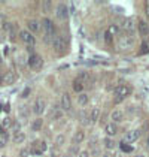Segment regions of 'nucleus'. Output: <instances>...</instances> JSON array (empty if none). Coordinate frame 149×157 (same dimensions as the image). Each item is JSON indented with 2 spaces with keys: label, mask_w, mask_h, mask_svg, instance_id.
<instances>
[{
  "label": "nucleus",
  "mask_w": 149,
  "mask_h": 157,
  "mask_svg": "<svg viewBox=\"0 0 149 157\" xmlns=\"http://www.w3.org/2000/svg\"><path fill=\"white\" fill-rule=\"evenodd\" d=\"M40 24H42V32L45 33V36L54 39V37L58 35L57 25H55V23H54L52 20H49V18H43V20L40 21Z\"/></svg>",
  "instance_id": "1"
},
{
  "label": "nucleus",
  "mask_w": 149,
  "mask_h": 157,
  "mask_svg": "<svg viewBox=\"0 0 149 157\" xmlns=\"http://www.w3.org/2000/svg\"><path fill=\"white\" fill-rule=\"evenodd\" d=\"M130 93H131V88L128 87V85H118L116 88H115V93H113V100H115V103H121L124 99L130 96Z\"/></svg>",
  "instance_id": "2"
},
{
  "label": "nucleus",
  "mask_w": 149,
  "mask_h": 157,
  "mask_svg": "<svg viewBox=\"0 0 149 157\" xmlns=\"http://www.w3.org/2000/svg\"><path fill=\"white\" fill-rule=\"evenodd\" d=\"M51 47H52V49L55 52L63 54L66 51V48H67V44H66V40H64V37L61 35H57L54 39H51Z\"/></svg>",
  "instance_id": "3"
},
{
  "label": "nucleus",
  "mask_w": 149,
  "mask_h": 157,
  "mask_svg": "<svg viewBox=\"0 0 149 157\" xmlns=\"http://www.w3.org/2000/svg\"><path fill=\"white\" fill-rule=\"evenodd\" d=\"M27 64H28V67L31 71H40L42 66H43V59L40 56H37V54H31L27 59Z\"/></svg>",
  "instance_id": "4"
},
{
  "label": "nucleus",
  "mask_w": 149,
  "mask_h": 157,
  "mask_svg": "<svg viewBox=\"0 0 149 157\" xmlns=\"http://www.w3.org/2000/svg\"><path fill=\"white\" fill-rule=\"evenodd\" d=\"M134 42H136V39H134L133 35H121V36L118 37V47L121 49L131 48L134 45Z\"/></svg>",
  "instance_id": "5"
},
{
  "label": "nucleus",
  "mask_w": 149,
  "mask_h": 157,
  "mask_svg": "<svg viewBox=\"0 0 149 157\" xmlns=\"http://www.w3.org/2000/svg\"><path fill=\"white\" fill-rule=\"evenodd\" d=\"M55 15H57V18L60 20V21H66L67 18H69V6H67V3H58L57 5V8H55Z\"/></svg>",
  "instance_id": "6"
},
{
  "label": "nucleus",
  "mask_w": 149,
  "mask_h": 157,
  "mask_svg": "<svg viewBox=\"0 0 149 157\" xmlns=\"http://www.w3.org/2000/svg\"><path fill=\"white\" fill-rule=\"evenodd\" d=\"M46 150H48V145H46L45 141H35L31 144V148H30V151L33 154H36V156H40V154L46 153Z\"/></svg>",
  "instance_id": "7"
},
{
  "label": "nucleus",
  "mask_w": 149,
  "mask_h": 157,
  "mask_svg": "<svg viewBox=\"0 0 149 157\" xmlns=\"http://www.w3.org/2000/svg\"><path fill=\"white\" fill-rule=\"evenodd\" d=\"M60 109H61L63 112H67V111H70L72 109V97L69 93H63L61 97H60Z\"/></svg>",
  "instance_id": "8"
},
{
  "label": "nucleus",
  "mask_w": 149,
  "mask_h": 157,
  "mask_svg": "<svg viewBox=\"0 0 149 157\" xmlns=\"http://www.w3.org/2000/svg\"><path fill=\"white\" fill-rule=\"evenodd\" d=\"M20 39L24 42L27 47H33L35 44H36V39H35V36L25 29V30H21L20 32Z\"/></svg>",
  "instance_id": "9"
},
{
  "label": "nucleus",
  "mask_w": 149,
  "mask_h": 157,
  "mask_svg": "<svg viewBox=\"0 0 149 157\" xmlns=\"http://www.w3.org/2000/svg\"><path fill=\"white\" fill-rule=\"evenodd\" d=\"M45 108H46V102H45V99L37 97L36 100L33 102V112H35L36 115H39V117L45 112Z\"/></svg>",
  "instance_id": "10"
},
{
  "label": "nucleus",
  "mask_w": 149,
  "mask_h": 157,
  "mask_svg": "<svg viewBox=\"0 0 149 157\" xmlns=\"http://www.w3.org/2000/svg\"><path fill=\"white\" fill-rule=\"evenodd\" d=\"M140 135H142V132H140L139 129H133V130H128V132L125 133L124 141H122V142H125V144H133V142H136L137 139L140 138Z\"/></svg>",
  "instance_id": "11"
},
{
  "label": "nucleus",
  "mask_w": 149,
  "mask_h": 157,
  "mask_svg": "<svg viewBox=\"0 0 149 157\" xmlns=\"http://www.w3.org/2000/svg\"><path fill=\"white\" fill-rule=\"evenodd\" d=\"M121 29L127 32V35H131L134 30H136V23H134V20L133 18H127L124 20L122 23H121Z\"/></svg>",
  "instance_id": "12"
},
{
  "label": "nucleus",
  "mask_w": 149,
  "mask_h": 157,
  "mask_svg": "<svg viewBox=\"0 0 149 157\" xmlns=\"http://www.w3.org/2000/svg\"><path fill=\"white\" fill-rule=\"evenodd\" d=\"M27 30L33 35V33H40L42 32V24L37 20H28L27 21Z\"/></svg>",
  "instance_id": "13"
},
{
  "label": "nucleus",
  "mask_w": 149,
  "mask_h": 157,
  "mask_svg": "<svg viewBox=\"0 0 149 157\" xmlns=\"http://www.w3.org/2000/svg\"><path fill=\"white\" fill-rule=\"evenodd\" d=\"M111 120L112 123H121V121H124V111L122 109H113L111 112Z\"/></svg>",
  "instance_id": "14"
},
{
  "label": "nucleus",
  "mask_w": 149,
  "mask_h": 157,
  "mask_svg": "<svg viewBox=\"0 0 149 157\" xmlns=\"http://www.w3.org/2000/svg\"><path fill=\"white\" fill-rule=\"evenodd\" d=\"M137 30H139V35L140 36H148L149 35V24L146 21H143V20H140L139 23H137Z\"/></svg>",
  "instance_id": "15"
},
{
  "label": "nucleus",
  "mask_w": 149,
  "mask_h": 157,
  "mask_svg": "<svg viewBox=\"0 0 149 157\" xmlns=\"http://www.w3.org/2000/svg\"><path fill=\"white\" fill-rule=\"evenodd\" d=\"M15 79H16V76H15V73L12 72V71H8V72H5V75H3V78H2V82L6 85H11L15 82Z\"/></svg>",
  "instance_id": "16"
},
{
  "label": "nucleus",
  "mask_w": 149,
  "mask_h": 157,
  "mask_svg": "<svg viewBox=\"0 0 149 157\" xmlns=\"http://www.w3.org/2000/svg\"><path fill=\"white\" fill-rule=\"evenodd\" d=\"M84 139H85V132L82 130V129H78L76 132H74L73 135V145H79V144H82L84 142Z\"/></svg>",
  "instance_id": "17"
},
{
  "label": "nucleus",
  "mask_w": 149,
  "mask_h": 157,
  "mask_svg": "<svg viewBox=\"0 0 149 157\" xmlns=\"http://www.w3.org/2000/svg\"><path fill=\"white\" fill-rule=\"evenodd\" d=\"M104 132H106V135H107L109 138H113V136L118 133V126H116L115 123H109V124H106Z\"/></svg>",
  "instance_id": "18"
},
{
  "label": "nucleus",
  "mask_w": 149,
  "mask_h": 157,
  "mask_svg": "<svg viewBox=\"0 0 149 157\" xmlns=\"http://www.w3.org/2000/svg\"><path fill=\"white\" fill-rule=\"evenodd\" d=\"M40 8H42V12L43 13H49V12H52L54 3L51 0H43V2H40Z\"/></svg>",
  "instance_id": "19"
},
{
  "label": "nucleus",
  "mask_w": 149,
  "mask_h": 157,
  "mask_svg": "<svg viewBox=\"0 0 149 157\" xmlns=\"http://www.w3.org/2000/svg\"><path fill=\"white\" fill-rule=\"evenodd\" d=\"M88 118H89V123H97L100 120V109L99 108H93L88 114Z\"/></svg>",
  "instance_id": "20"
},
{
  "label": "nucleus",
  "mask_w": 149,
  "mask_h": 157,
  "mask_svg": "<svg viewBox=\"0 0 149 157\" xmlns=\"http://www.w3.org/2000/svg\"><path fill=\"white\" fill-rule=\"evenodd\" d=\"M88 102H89V96H88L87 93H79L78 94V105L79 106H87L88 105Z\"/></svg>",
  "instance_id": "21"
},
{
  "label": "nucleus",
  "mask_w": 149,
  "mask_h": 157,
  "mask_svg": "<svg viewBox=\"0 0 149 157\" xmlns=\"http://www.w3.org/2000/svg\"><path fill=\"white\" fill-rule=\"evenodd\" d=\"M42 126H43V120L40 117H37V118H35V120L31 121V130L33 132H39L42 129Z\"/></svg>",
  "instance_id": "22"
},
{
  "label": "nucleus",
  "mask_w": 149,
  "mask_h": 157,
  "mask_svg": "<svg viewBox=\"0 0 149 157\" xmlns=\"http://www.w3.org/2000/svg\"><path fill=\"white\" fill-rule=\"evenodd\" d=\"M61 115H63V111L60 109L58 105H55L52 108V111H51V120H58V118H61Z\"/></svg>",
  "instance_id": "23"
},
{
  "label": "nucleus",
  "mask_w": 149,
  "mask_h": 157,
  "mask_svg": "<svg viewBox=\"0 0 149 157\" xmlns=\"http://www.w3.org/2000/svg\"><path fill=\"white\" fill-rule=\"evenodd\" d=\"M25 138H27V136H25L24 132H18V133L13 135V142H15L16 145H21V144H24L25 142Z\"/></svg>",
  "instance_id": "24"
},
{
  "label": "nucleus",
  "mask_w": 149,
  "mask_h": 157,
  "mask_svg": "<svg viewBox=\"0 0 149 157\" xmlns=\"http://www.w3.org/2000/svg\"><path fill=\"white\" fill-rule=\"evenodd\" d=\"M76 79H78L79 82H82V84L88 82V79H89V73H88V71H82V72H79L78 73V76H76Z\"/></svg>",
  "instance_id": "25"
},
{
  "label": "nucleus",
  "mask_w": 149,
  "mask_h": 157,
  "mask_svg": "<svg viewBox=\"0 0 149 157\" xmlns=\"http://www.w3.org/2000/svg\"><path fill=\"white\" fill-rule=\"evenodd\" d=\"M18 114H20L21 118H28V115H30V108H28L27 105H21L20 109H18Z\"/></svg>",
  "instance_id": "26"
},
{
  "label": "nucleus",
  "mask_w": 149,
  "mask_h": 157,
  "mask_svg": "<svg viewBox=\"0 0 149 157\" xmlns=\"http://www.w3.org/2000/svg\"><path fill=\"white\" fill-rule=\"evenodd\" d=\"M103 144H104V147L109 150V151H112L113 148H116V142L113 141V138H104V141H103Z\"/></svg>",
  "instance_id": "27"
},
{
  "label": "nucleus",
  "mask_w": 149,
  "mask_h": 157,
  "mask_svg": "<svg viewBox=\"0 0 149 157\" xmlns=\"http://www.w3.org/2000/svg\"><path fill=\"white\" fill-rule=\"evenodd\" d=\"M54 142H55V147H57V148L63 147V145H64V142H66V136H64V133H58V135L55 136Z\"/></svg>",
  "instance_id": "28"
},
{
  "label": "nucleus",
  "mask_w": 149,
  "mask_h": 157,
  "mask_svg": "<svg viewBox=\"0 0 149 157\" xmlns=\"http://www.w3.org/2000/svg\"><path fill=\"white\" fill-rule=\"evenodd\" d=\"M0 126L3 127V130H9L12 127V121H11L9 117H5V118H2V121H0Z\"/></svg>",
  "instance_id": "29"
},
{
  "label": "nucleus",
  "mask_w": 149,
  "mask_h": 157,
  "mask_svg": "<svg viewBox=\"0 0 149 157\" xmlns=\"http://www.w3.org/2000/svg\"><path fill=\"white\" fill-rule=\"evenodd\" d=\"M72 87H73L74 93H78V94H79V93H84V84H82V82H79L78 79H74L73 81V85H72Z\"/></svg>",
  "instance_id": "30"
},
{
  "label": "nucleus",
  "mask_w": 149,
  "mask_h": 157,
  "mask_svg": "<svg viewBox=\"0 0 149 157\" xmlns=\"http://www.w3.org/2000/svg\"><path fill=\"white\" fill-rule=\"evenodd\" d=\"M121 150H122L124 153H131V151H133V147H131V145H127L125 142H121Z\"/></svg>",
  "instance_id": "31"
},
{
  "label": "nucleus",
  "mask_w": 149,
  "mask_h": 157,
  "mask_svg": "<svg viewBox=\"0 0 149 157\" xmlns=\"http://www.w3.org/2000/svg\"><path fill=\"white\" fill-rule=\"evenodd\" d=\"M8 144V138L5 135H0V148H5Z\"/></svg>",
  "instance_id": "32"
},
{
  "label": "nucleus",
  "mask_w": 149,
  "mask_h": 157,
  "mask_svg": "<svg viewBox=\"0 0 149 157\" xmlns=\"http://www.w3.org/2000/svg\"><path fill=\"white\" fill-rule=\"evenodd\" d=\"M118 32H119V29H118L116 25H111V27H109V33L113 35V36H116V35H118Z\"/></svg>",
  "instance_id": "33"
},
{
  "label": "nucleus",
  "mask_w": 149,
  "mask_h": 157,
  "mask_svg": "<svg viewBox=\"0 0 149 157\" xmlns=\"http://www.w3.org/2000/svg\"><path fill=\"white\" fill-rule=\"evenodd\" d=\"M76 157H89V151L88 150H82V151H79Z\"/></svg>",
  "instance_id": "34"
},
{
  "label": "nucleus",
  "mask_w": 149,
  "mask_h": 157,
  "mask_svg": "<svg viewBox=\"0 0 149 157\" xmlns=\"http://www.w3.org/2000/svg\"><path fill=\"white\" fill-rule=\"evenodd\" d=\"M146 52H149V45L145 42L143 45H142V49H140V54H146Z\"/></svg>",
  "instance_id": "35"
},
{
  "label": "nucleus",
  "mask_w": 149,
  "mask_h": 157,
  "mask_svg": "<svg viewBox=\"0 0 149 157\" xmlns=\"http://www.w3.org/2000/svg\"><path fill=\"white\" fill-rule=\"evenodd\" d=\"M30 91H31V90H30V87H27V88H24V90H23V94H21V97H27V96H30Z\"/></svg>",
  "instance_id": "36"
},
{
  "label": "nucleus",
  "mask_w": 149,
  "mask_h": 157,
  "mask_svg": "<svg viewBox=\"0 0 149 157\" xmlns=\"http://www.w3.org/2000/svg\"><path fill=\"white\" fill-rule=\"evenodd\" d=\"M145 13H146V17H148V20H149V2L145 3Z\"/></svg>",
  "instance_id": "37"
},
{
  "label": "nucleus",
  "mask_w": 149,
  "mask_h": 157,
  "mask_svg": "<svg viewBox=\"0 0 149 157\" xmlns=\"http://www.w3.org/2000/svg\"><path fill=\"white\" fill-rule=\"evenodd\" d=\"M28 153H30L28 150H23V151H21V156H23V157H27V156H28Z\"/></svg>",
  "instance_id": "38"
},
{
  "label": "nucleus",
  "mask_w": 149,
  "mask_h": 157,
  "mask_svg": "<svg viewBox=\"0 0 149 157\" xmlns=\"http://www.w3.org/2000/svg\"><path fill=\"white\" fill-rule=\"evenodd\" d=\"M51 157H58V153L55 150H51Z\"/></svg>",
  "instance_id": "39"
},
{
  "label": "nucleus",
  "mask_w": 149,
  "mask_h": 157,
  "mask_svg": "<svg viewBox=\"0 0 149 157\" xmlns=\"http://www.w3.org/2000/svg\"><path fill=\"white\" fill-rule=\"evenodd\" d=\"M103 157H115V156L112 154L111 151H107V153H104V154H103Z\"/></svg>",
  "instance_id": "40"
},
{
  "label": "nucleus",
  "mask_w": 149,
  "mask_h": 157,
  "mask_svg": "<svg viewBox=\"0 0 149 157\" xmlns=\"http://www.w3.org/2000/svg\"><path fill=\"white\" fill-rule=\"evenodd\" d=\"M3 23H5V15L0 13V24H3Z\"/></svg>",
  "instance_id": "41"
},
{
  "label": "nucleus",
  "mask_w": 149,
  "mask_h": 157,
  "mask_svg": "<svg viewBox=\"0 0 149 157\" xmlns=\"http://www.w3.org/2000/svg\"><path fill=\"white\" fill-rule=\"evenodd\" d=\"M148 148H149V138H148Z\"/></svg>",
  "instance_id": "42"
},
{
  "label": "nucleus",
  "mask_w": 149,
  "mask_h": 157,
  "mask_svg": "<svg viewBox=\"0 0 149 157\" xmlns=\"http://www.w3.org/2000/svg\"><path fill=\"white\" fill-rule=\"evenodd\" d=\"M0 60H2V59H0Z\"/></svg>",
  "instance_id": "43"
}]
</instances>
